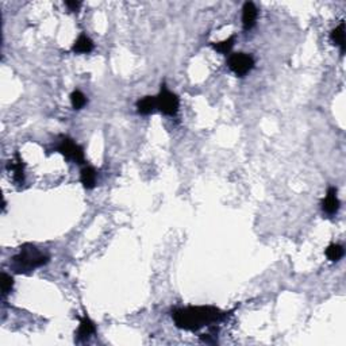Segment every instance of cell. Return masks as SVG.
<instances>
[{
	"label": "cell",
	"mask_w": 346,
	"mask_h": 346,
	"mask_svg": "<svg viewBox=\"0 0 346 346\" xmlns=\"http://www.w3.org/2000/svg\"><path fill=\"white\" fill-rule=\"evenodd\" d=\"M226 317L219 308L212 306H196L176 310L173 313V321L179 329L196 331L204 326L217 323Z\"/></svg>",
	"instance_id": "obj_1"
},
{
	"label": "cell",
	"mask_w": 346,
	"mask_h": 346,
	"mask_svg": "<svg viewBox=\"0 0 346 346\" xmlns=\"http://www.w3.org/2000/svg\"><path fill=\"white\" fill-rule=\"evenodd\" d=\"M49 261V257L45 256L33 245H25L21 247V251L12 258V267L18 273L30 272L33 269L45 265Z\"/></svg>",
	"instance_id": "obj_2"
},
{
	"label": "cell",
	"mask_w": 346,
	"mask_h": 346,
	"mask_svg": "<svg viewBox=\"0 0 346 346\" xmlns=\"http://www.w3.org/2000/svg\"><path fill=\"white\" fill-rule=\"evenodd\" d=\"M92 50H94V42L85 34H81L73 45V51L76 53H91Z\"/></svg>",
	"instance_id": "obj_12"
},
{
	"label": "cell",
	"mask_w": 346,
	"mask_h": 346,
	"mask_svg": "<svg viewBox=\"0 0 346 346\" xmlns=\"http://www.w3.org/2000/svg\"><path fill=\"white\" fill-rule=\"evenodd\" d=\"M57 150L61 153L62 156L71 160V161L77 162V164H84L85 158H84V151L81 146H78L76 142H73L71 138H62L61 142L57 146Z\"/></svg>",
	"instance_id": "obj_4"
},
{
	"label": "cell",
	"mask_w": 346,
	"mask_h": 346,
	"mask_svg": "<svg viewBox=\"0 0 346 346\" xmlns=\"http://www.w3.org/2000/svg\"><path fill=\"white\" fill-rule=\"evenodd\" d=\"M80 179H81L84 188L92 190L96 185V171L92 167L83 168L81 174H80Z\"/></svg>",
	"instance_id": "obj_11"
},
{
	"label": "cell",
	"mask_w": 346,
	"mask_h": 346,
	"mask_svg": "<svg viewBox=\"0 0 346 346\" xmlns=\"http://www.w3.org/2000/svg\"><path fill=\"white\" fill-rule=\"evenodd\" d=\"M322 208H323V211L326 212V214H329V215H333V214H335V212L338 211V208H340V200H338V198H337V190H335L334 187H330L329 191H327L326 198H324L323 201H322Z\"/></svg>",
	"instance_id": "obj_7"
},
{
	"label": "cell",
	"mask_w": 346,
	"mask_h": 346,
	"mask_svg": "<svg viewBox=\"0 0 346 346\" xmlns=\"http://www.w3.org/2000/svg\"><path fill=\"white\" fill-rule=\"evenodd\" d=\"M12 285H14V280L11 276H8L7 273L1 274V290H3V295L10 294L12 290Z\"/></svg>",
	"instance_id": "obj_17"
},
{
	"label": "cell",
	"mask_w": 346,
	"mask_h": 346,
	"mask_svg": "<svg viewBox=\"0 0 346 346\" xmlns=\"http://www.w3.org/2000/svg\"><path fill=\"white\" fill-rule=\"evenodd\" d=\"M71 101H72V106L74 110H80L87 104V98L81 91H74L71 95Z\"/></svg>",
	"instance_id": "obj_15"
},
{
	"label": "cell",
	"mask_w": 346,
	"mask_h": 346,
	"mask_svg": "<svg viewBox=\"0 0 346 346\" xmlns=\"http://www.w3.org/2000/svg\"><path fill=\"white\" fill-rule=\"evenodd\" d=\"M331 41L341 48V53L345 51V23L341 22L338 27L331 31Z\"/></svg>",
	"instance_id": "obj_13"
},
{
	"label": "cell",
	"mask_w": 346,
	"mask_h": 346,
	"mask_svg": "<svg viewBox=\"0 0 346 346\" xmlns=\"http://www.w3.org/2000/svg\"><path fill=\"white\" fill-rule=\"evenodd\" d=\"M157 108L156 96H146L137 103V110L142 115H149Z\"/></svg>",
	"instance_id": "obj_9"
},
{
	"label": "cell",
	"mask_w": 346,
	"mask_h": 346,
	"mask_svg": "<svg viewBox=\"0 0 346 346\" xmlns=\"http://www.w3.org/2000/svg\"><path fill=\"white\" fill-rule=\"evenodd\" d=\"M254 67V60L253 57L246 54V53H235L231 54L229 58V68L237 76H245Z\"/></svg>",
	"instance_id": "obj_5"
},
{
	"label": "cell",
	"mask_w": 346,
	"mask_h": 346,
	"mask_svg": "<svg viewBox=\"0 0 346 346\" xmlns=\"http://www.w3.org/2000/svg\"><path fill=\"white\" fill-rule=\"evenodd\" d=\"M326 256H327V258H329L330 261H333V263L340 261L341 258H342V256H344V247L341 245L333 244V245H330L329 247L326 249Z\"/></svg>",
	"instance_id": "obj_14"
},
{
	"label": "cell",
	"mask_w": 346,
	"mask_h": 346,
	"mask_svg": "<svg viewBox=\"0 0 346 346\" xmlns=\"http://www.w3.org/2000/svg\"><path fill=\"white\" fill-rule=\"evenodd\" d=\"M65 4H67V7H69L71 11H77L78 8H80V6H81L80 1H67Z\"/></svg>",
	"instance_id": "obj_18"
},
{
	"label": "cell",
	"mask_w": 346,
	"mask_h": 346,
	"mask_svg": "<svg viewBox=\"0 0 346 346\" xmlns=\"http://www.w3.org/2000/svg\"><path fill=\"white\" fill-rule=\"evenodd\" d=\"M8 168L12 171V176L14 180L18 185L23 184L25 181V173H23V161L22 158L19 157V154H15V158L12 160L11 164L8 165Z\"/></svg>",
	"instance_id": "obj_8"
},
{
	"label": "cell",
	"mask_w": 346,
	"mask_h": 346,
	"mask_svg": "<svg viewBox=\"0 0 346 346\" xmlns=\"http://www.w3.org/2000/svg\"><path fill=\"white\" fill-rule=\"evenodd\" d=\"M234 41H235V37L234 35H231L230 38L224 39V41H222V42L214 44V49H215V50H218L219 53H229V51L231 50L233 45H234Z\"/></svg>",
	"instance_id": "obj_16"
},
{
	"label": "cell",
	"mask_w": 346,
	"mask_h": 346,
	"mask_svg": "<svg viewBox=\"0 0 346 346\" xmlns=\"http://www.w3.org/2000/svg\"><path fill=\"white\" fill-rule=\"evenodd\" d=\"M157 99V108L165 114V115H169V117H173L176 115L177 111H179V106H180V100L177 95H174L173 92L168 90L165 85H162L161 91L158 96H156Z\"/></svg>",
	"instance_id": "obj_3"
},
{
	"label": "cell",
	"mask_w": 346,
	"mask_h": 346,
	"mask_svg": "<svg viewBox=\"0 0 346 346\" xmlns=\"http://www.w3.org/2000/svg\"><path fill=\"white\" fill-rule=\"evenodd\" d=\"M95 324H94V322L91 321L87 315L84 317L83 319H81V322H80V326H78V330H77V337L78 338H81V340H85V338H90L91 335L95 333Z\"/></svg>",
	"instance_id": "obj_10"
},
{
	"label": "cell",
	"mask_w": 346,
	"mask_h": 346,
	"mask_svg": "<svg viewBox=\"0 0 346 346\" xmlns=\"http://www.w3.org/2000/svg\"><path fill=\"white\" fill-rule=\"evenodd\" d=\"M257 15H258V11H257V7L254 6V3L246 1L244 4V8H242V25H244L245 30H250V28L254 27Z\"/></svg>",
	"instance_id": "obj_6"
}]
</instances>
